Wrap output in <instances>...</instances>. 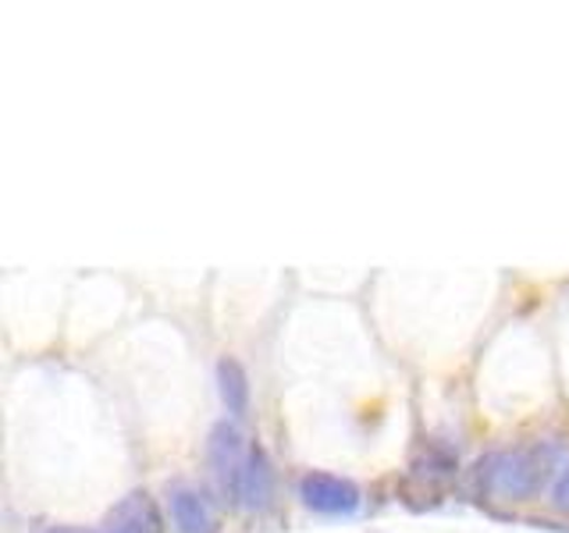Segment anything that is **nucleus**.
<instances>
[{"label":"nucleus","instance_id":"f257e3e1","mask_svg":"<svg viewBox=\"0 0 569 533\" xmlns=\"http://www.w3.org/2000/svg\"><path fill=\"white\" fill-rule=\"evenodd\" d=\"M551 466H556V449L545 444H530V449L502 452V466H498V484L509 497H530L541 491Z\"/></svg>","mask_w":569,"mask_h":533},{"label":"nucleus","instance_id":"f03ea898","mask_svg":"<svg viewBox=\"0 0 569 533\" xmlns=\"http://www.w3.org/2000/svg\"><path fill=\"white\" fill-rule=\"evenodd\" d=\"M299 497L310 512H320V515H352L363 502L360 487H356L349 476H335L320 470L299 480Z\"/></svg>","mask_w":569,"mask_h":533},{"label":"nucleus","instance_id":"7ed1b4c3","mask_svg":"<svg viewBox=\"0 0 569 533\" xmlns=\"http://www.w3.org/2000/svg\"><path fill=\"white\" fill-rule=\"evenodd\" d=\"M228 497L236 505L253 509V512L271 505V497H274V470H271V459H267V452L260 449V444H249L236 484L228 487Z\"/></svg>","mask_w":569,"mask_h":533},{"label":"nucleus","instance_id":"20e7f679","mask_svg":"<svg viewBox=\"0 0 569 533\" xmlns=\"http://www.w3.org/2000/svg\"><path fill=\"white\" fill-rule=\"evenodd\" d=\"M246 444H242V434H239V426L236 423H218L210 431V441H207V459H210V470H213V476H218V484L224 487V494H228V487L236 484V476H239V470H242V462H246Z\"/></svg>","mask_w":569,"mask_h":533},{"label":"nucleus","instance_id":"39448f33","mask_svg":"<svg viewBox=\"0 0 569 533\" xmlns=\"http://www.w3.org/2000/svg\"><path fill=\"white\" fill-rule=\"evenodd\" d=\"M168 512L178 533H213V512L200 491L174 487L168 494Z\"/></svg>","mask_w":569,"mask_h":533},{"label":"nucleus","instance_id":"423d86ee","mask_svg":"<svg viewBox=\"0 0 569 533\" xmlns=\"http://www.w3.org/2000/svg\"><path fill=\"white\" fill-rule=\"evenodd\" d=\"M100 533H160V515L147 494H129L107 515Z\"/></svg>","mask_w":569,"mask_h":533},{"label":"nucleus","instance_id":"0eeeda50","mask_svg":"<svg viewBox=\"0 0 569 533\" xmlns=\"http://www.w3.org/2000/svg\"><path fill=\"white\" fill-rule=\"evenodd\" d=\"M218 388H221V402L231 416H246L249 409V373L239 360H224L218 363Z\"/></svg>","mask_w":569,"mask_h":533},{"label":"nucleus","instance_id":"6e6552de","mask_svg":"<svg viewBox=\"0 0 569 533\" xmlns=\"http://www.w3.org/2000/svg\"><path fill=\"white\" fill-rule=\"evenodd\" d=\"M551 502H556L559 512H569V466H562V473L556 476V487H551Z\"/></svg>","mask_w":569,"mask_h":533},{"label":"nucleus","instance_id":"1a4fd4ad","mask_svg":"<svg viewBox=\"0 0 569 533\" xmlns=\"http://www.w3.org/2000/svg\"><path fill=\"white\" fill-rule=\"evenodd\" d=\"M50 533H82V530H50Z\"/></svg>","mask_w":569,"mask_h":533}]
</instances>
